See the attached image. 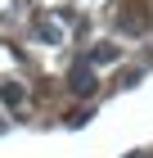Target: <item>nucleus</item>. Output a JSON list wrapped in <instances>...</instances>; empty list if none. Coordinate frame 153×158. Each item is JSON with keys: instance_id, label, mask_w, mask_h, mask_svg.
<instances>
[{"instance_id": "3", "label": "nucleus", "mask_w": 153, "mask_h": 158, "mask_svg": "<svg viewBox=\"0 0 153 158\" xmlns=\"http://www.w3.org/2000/svg\"><path fill=\"white\" fill-rule=\"evenodd\" d=\"M0 99L5 104H23V86H0Z\"/></svg>"}, {"instance_id": "1", "label": "nucleus", "mask_w": 153, "mask_h": 158, "mask_svg": "<svg viewBox=\"0 0 153 158\" xmlns=\"http://www.w3.org/2000/svg\"><path fill=\"white\" fill-rule=\"evenodd\" d=\"M117 23H122V32H131V36H140V32H149V5L144 0H135V5H126V14H117Z\"/></svg>"}, {"instance_id": "4", "label": "nucleus", "mask_w": 153, "mask_h": 158, "mask_svg": "<svg viewBox=\"0 0 153 158\" xmlns=\"http://www.w3.org/2000/svg\"><path fill=\"white\" fill-rule=\"evenodd\" d=\"M113 59H117V45H99L95 50V63H113Z\"/></svg>"}, {"instance_id": "2", "label": "nucleus", "mask_w": 153, "mask_h": 158, "mask_svg": "<svg viewBox=\"0 0 153 158\" xmlns=\"http://www.w3.org/2000/svg\"><path fill=\"white\" fill-rule=\"evenodd\" d=\"M68 86H72V95H95V73H90V63H77V68H72L68 73Z\"/></svg>"}]
</instances>
